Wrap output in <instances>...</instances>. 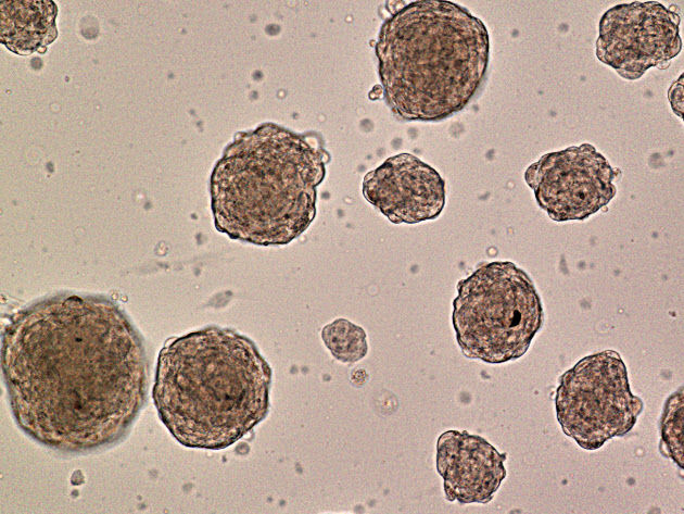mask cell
Instances as JSON below:
<instances>
[{"mask_svg":"<svg viewBox=\"0 0 684 514\" xmlns=\"http://www.w3.org/2000/svg\"><path fill=\"white\" fill-rule=\"evenodd\" d=\"M683 387H680L664 402L661 422L660 450L663 455L671 459L683 468Z\"/></svg>","mask_w":684,"mask_h":514,"instance_id":"cell-13","label":"cell"},{"mask_svg":"<svg viewBox=\"0 0 684 514\" xmlns=\"http://www.w3.org/2000/svg\"><path fill=\"white\" fill-rule=\"evenodd\" d=\"M1 369L17 426L66 453L115 444L148 398L142 337L101 294L64 291L16 310L1 331Z\"/></svg>","mask_w":684,"mask_h":514,"instance_id":"cell-1","label":"cell"},{"mask_svg":"<svg viewBox=\"0 0 684 514\" xmlns=\"http://www.w3.org/2000/svg\"><path fill=\"white\" fill-rule=\"evenodd\" d=\"M619 168L587 142L547 152L528 166L524 181L557 223L585 221L615 198Z\"/></svg>","mask_w":684,"mask_h":514,"instance_id":"cell-7","label":"cell"},{"mask_svg":"<svg viewBox=\"0 0 684 514\" xmlns=\"http://www.w3.org/2000/svg\"><path fill=\"white\" fill-rule=\"evenodd\" d=\"M683 76L674 83L669 90V100L672 110L679 117H683Z\"/></svg>","mask_w":684,"mask_h":514,"instance_id":"cell-14","label":"cell"},{"mask_svg":"<svg viewBox=\"0 0 684 514\" xmlns=\"http://www.w3.org/2000/svg\"><path fill=\"white\" fill-rule=\"evenodd\" d=\"M501 453L486 439L468 431L446 430L436 441V471L447 501L486 504L507 476Z\"/></svg>","mask_w":684,"mask_h":514,"instance_id":"cell-10","label":"cell"},{"mask_svg":"<svg viewBox=\"0 0 684 514\" xmlns=\"http://www.w3.org/2000/svg\"><path fill=\"white\" fill-rule=\"evenodd\" d=\"M456 289L452 323L465 356L502 364L527 353L544 321L541 297L527 272L509 261L487 262Z\"/></svg>","mask_w":684,"mask_h":514,"instance_id":"cell-5","label":"cell"},{"mask_svg":"<svg viewBox=\"0 0 684 514\" xmlns=\"http://www.w3.org/2000/svg\"><path fill=\"white\" fill-rule=\"evenodd\" d=\"M555 405L563 434L587 451L629 434L644 410L642 399L631 391L622 358L613 350L588 354L566 371Z\"/></svg>","mask_w":684,"mask_h":514,"instance_id":"cell-6","label":"cell"},{"mask_svg":"<svg viewBox=\"0 0 684 514\" xmlns=\"http://www.w3.org/2000/svg\"><path fill=\"white\" fill-rule=\"evenodd\" d=\"M364 198L393 224L438 218L446 201L440 173L409 152L388 158L363 179Z\"/></svg>","mask_w":684,"mask_h":514,"instance_id":"cell-9","label":"cell"},{"mask_svg":"<svg viewBox=\"0 0 684 514\" xmlns=\"http://www.w3.org/2000/svg\"><path fill=\"white\" fill-rule=\"evenodd\" d=\"M321 339L331 355L341 363H355L368 352L365 330L346 318H337L321 330Z\"/></svg>","mask_w":684,"mask_h":514,"instance_id":"cell-12","label":"cell"},{"mask_svg":"<svg viewBox=\"0 0 684 514\" xmlns=\"http://www.w3.org/2000/svg\"><path fill=\"white\" fill-rule=\"evenodd\" d=\"M1 42L17 54H28L53 42L58 36L56 4L51 0H2Z\"/></svg>","mask_w":684,"mask_h":514,"instance_id":"cell-11","label":"cell"},{"mask_svg":"<svg viewBox=\"0 0 684 514\" xmlns=\"http://www.w3.org/2000/svg\"><path fill=\"white\" fill-rule=\"evenodd\" d=\"M329 153L321 138L264 123L236 134L210 178L218 231L257 246H283L316 216Z\"/></svg>","mask_w":684,"mask_h":514,"instance_id":"cell-4","label":"cell"},{"mask_svg":"<svg viewBox=\"0 0 684 514\" xmlns=\"http://www.w3.org/2000/svg\"><path fill=\"white\" fill-rule=\"evenodd\" d=\"M490 52L485 24L465 7L405 3L384 20L375 45L383 99L404 121L449 118L481 89Z\"/></svg>","mask_w":684,"mask_h":514,"instance_id":"cell-3","label":"cell"},{"mask_svg":"<svg viewBox=\"0 0 684 514\" xmlns=\"http://www.w3.org/2000/svg\"><path fill=\"white\" fill-rule=\"evenodd\" d=\"M271 377L253 340L231 328L205 326L166 341L152 398L180 444L223 450L266 418Z\"/></svg>","mask_w":684,"mask_h":514,"instance_id":"cell-2","label":"cell"},{"mask_svg":"<svg viewBox=\"0 0 684 514\" xmlns=\"http://www.w3.org/2000/svg\"><path fill=\"white\" fill-rule=\"evenodd\" d=\"M680 15L658 1H633L608 9L600 17L596 58L626 80L651 67L667 68L682 51Z\"/></svg>","mask_w":684,"mask_h":514,"instance_id":"cell-8","label":"cell"}]
</instances>
